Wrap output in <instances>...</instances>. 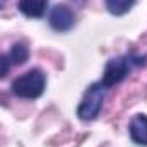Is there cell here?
<instances>
[{"label": "cell", "mask_w": 147, "mask_h": 147, "mask_svg": "<svg viewBox=\"0 0 147 147\" xmlns=\"http://www.w3.org/2000/svg\"><path fill=\"white\" fill-rule=\"evenodd\" d=\"M48 0H19V10L26 17H43L46 12Z\"/></svg>", "instance_id": "8992f818"}, {"label": "cell", "mask_w": 147, "mask_h": 147, "mask_svg": "<svg viewBox=\"0 0 147 147\" xmlns=\"http://www.w3.org/2000/svg\"><path fill=\"white\" fill-rule=\"evenodd\" d=\"M128 134L137 146H147V115H135L130 120Z\"/></svg>", "instance_id": "5b68a950"}, {"label": "cell", "mask_w": 147, "mask_h": 147, "mask_svg": "<svg viewBox=\"0 0 147 147\" xmlns=\"http://www.w3.org/2000/svg\"><path fill=\"white\" fill-rule=\"evenodd\" d=\"M144 63H146V57H137V55H121V57L111 58L105 67L101 82L110 89L113 86L120 84L135 67H140Z\"/></svg>", "instance_id": "6da1fadb"}, {"label": "cell", "mask_w": 147, "mask_h": 147, "mask_svg": "<svg viewBox=\"0 0 147 147\" xmlns=\"http://www.w3.org/2000/svg\"><path fill=\"white\" fill-rule=\"evenodd\" d=\"M134 3L135 0H105L108 12L113 16H125L134 7Z\"/></svg>", "instance_id": "ba28073f"}, {"label": "cell", "mask_w": 147, "mask_h": 147, "mask_svg": "<svg viewBox=\"0 0 147 147\" xmlns=\"http://www.w3.org/2000/svg\"><path fill=\"white\" fill-rule=\"evenodd\" d=\"M46 75L39 69H31L12 82V92L22 99H36L45 92Z\"/></svg>", "instance_id": "7a4b0ae2"}, {"label": "cell", "mask_w": 147, "mask_h": 147, "mask_svg": "<svg viewBox=\"0 0 147 147\" xmlns=\"http://www.w3.org/2000/svg\"><path fill=\"white\" fill-rule=\"evenodd\" d=\"M106 91H108V87L101 80L94 82L87 87V91H86V94L77 108V116L82 121H92L98 118V115L101 113V108H103Z\"/></svg>", "instance_id": "3957f363"}, {"label": "cell", "mask_w": 147, "mask_h": 147, "mask_svg": "<svg viewBox=\"0 0 147 147\" xmlns=\"http://www.w3.org/2000/svg\"><path fill=\"white\" fill-rule=\"evenodd\" d=\"M5 2H7V0H0V9H2V7L5 5Z\"/></svg>", "instance_id": "30bf717a"}, {"label": "cell", "mask_w": 147, "mask_h": 147, "mask_svg": "<svg viewBox=\"0 0 147 147\" xmlns=\"http://www.w3.org/2000/svg\"><path fill=\"white\" fill-rule=\"evenodd\" d=\"M50 26L58 33H67L75 26V14L70 7L58 3L50 12Z\"/></svg>", "instance_id": "277c9868"}, {"label": "cell", "mask_w": 147, "mask_h": 147, "mask_svg": "<svg viewBox=\"0 0 147 147\" xmlns=\"http://www.w3.org/2000/svg\"><path fill=\"white\" fill-rule=\"evenodd\" d=\"M10 65H12V62H10L9 55L0 53V79H3V77L9 74V70H10Z\"/></svg>", "instance_id": "9c48e42d"}, {"label": "cell", "mask_w": 147, "mask_h": 147, "mask_svg": "<svg viewBox=\"0 0 147 147\" xmlns=\"http://www.w3.org/2000/svg\"><path fill=\"white\" fill-rule=\"evenodd\" d=\"M9 58H10L12 65H22L29 58V48L24 43H14L9 51Z\"/></svg>", "instance_id": "52a82bcc"}]
</instances>
